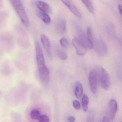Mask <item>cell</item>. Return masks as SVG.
Returning <instances> with one entry per match:
<instances>
[{"label": "cell", "instance_id": "6da1fadb", "mask_svg": "<svg viewBox=\"0 0 122 122\" xmlns=\"http://www.w3.org/2000/svg\"><path fill=\"white\" fill-rule=\"evenodd\" d=\"M21 21L25 26L29 25V22L25 11L20 0H9Z\"/></svg>", "mask_w": 122, "mask_h": 122}, {"label": "cell", "instance_id": "7a4b0ae2", "mask_svg": "<svg viewBox=\"0 0 122 122\" xmlns=\"http://www.w3.org/2000/svg\"><path fill=\"white\" fill-rule=\"evenodd\" d=\"M96 71L98 81L102 87L105 90L109 89L110 85V77L109 73L102 67L99 68Z\"/></svg>", "mask_w": 122, "mask_h": 122}, {"label": "cell", "instance_id": "3957f363", "mask_svg": "<svg viewBox=\"0 0 122 122\" xmlns=\"http://www.w3.org/2000/svg\"><path fill=\"white\" fill-rule=\"evenodd\" d=\"M36 56L38 70H41L47 67L46 65L43 53L39 43H36L35 45Z\"/></svg>", "mask_w": 122, "mask_h": 122}, {"label": "cell", "instance_id": "277c9868", "mask_svg": "<svg viewBox=\"0 0 122 122\" xmlns=\"http://www.w3.org/2000/svg\"><path fill=\"white\" fill-rule=\"evenodd\" d=\"M89 82L91 91L92 93L96 94L97 92L98 81L97 72L95 70H93L90 73Z\"/></svg>", "mask_w": 122, "mask_h": 122}, {"label": "cell", "instance_id": "5b68a950", "mask_svg": "<svg viewBox=\"0 0 122 122\" xmlns=\"http://www.w3.org/2000/svg\"><path fill=\"white\" fill-rule=\"evenodd\" d=\"M72 43L76 49L77 55L83 56L86 54L87 49L78 38H74L72 41Z\"/></svg>", "mask_w": 122, "mask_h": 122}, {"label": "cell", "instance_id": "8992f818", "mask_svg": "<svg viewBox=\"0 0 122 122\" xmlns=\"http://www.w3.org/2000/svg\"><path fill=\"white\" fill-rule=\"evenodd\" d=\"M78 39L85 46L87 49H90L93 47V43L90 39L81 30L78 31Z\"/></svg>", "mask_w": 122, "mask_h": 122}, {"label": "cell", "instance_id": "52a82bcc", "mask_svg": "<svg viewBox=\"0 0 122 122\" xmlns=\"http://www.w3.org/2000/svg\"><path fill=\"white\" fill-rule=\"evenodd\" d=\"M117 109V101L114 99H111L109 103V113L110 120L113 121L115 119Z\"/></svg>", "mask_w": 122, "mask_h": 122}, {"label": "cell", "instance_id": "ba28073f", "mask_svg": "<svg viewBox=\"0 0 122 122\" xmlns=\"http://www.w3.org/2000/svg\"><path fill=\"white\" fill-rule=\"evenodd\" d=\"M39 75L41 82L44 84H48L49 82L50 79L49 70L48 67L39 70Z\"/></svg>", "mask_w": 122, "mask_h": 122}, {"label": "cell", "instance_id": "9c48e42d", "mask_svg": "<svg viewBox=\"0 0 122 122\" xmlns=\"http://www.w3.org/2000/svg\"><path fill=\"white\" fill-rule=\"evenodd\" d=\"M70 10V11L73 13L78 18H81V13L79 11L77 8L73 4V3L70 0H61Z\"/></svg>", "mask_w": 122, "mask_h": 122}, {"label": "cell", "instance_id": "30bf717a", "mask_svg": "<svg viewBox=\"0 0 122 122\" xmlns=\"http://www.w3.org/2000/svg\"><path fill=\"white\" fill-rule=\"evenodd\" d=\"M66 21L65 19H61L58 21L56 26V32L60 35L65 33L66 31Z\"/></svg>", "mask_w": 122, "mask_h": 122}, {"label": "cell", "instance_id": "8fae6325", "mask_svg": "<svg viewBox=\"0 0 122 122\" xmlns=\"http://www.w3.org/2000/svg\"><path fill=\"white\" fill-rule=\"evenodd\" d=\"M95 45L96 51L102 55H105L107 52V49L105 44L102 41H95V39L92 41Z\"/></svg>", "mask_w": 122, "mask_h": 122}, {"label": "cell", "instance_id": "7c38bea8", "mask_svg": "<svg viewBox=\"0 0 122 122\" xmlns=\"http://www.w3.org/2000/svg\"><path fill=\"white\" fill-rule=\"evenodd\" d=\"M41 41L42 45L44 48L45 51L46 53L49 54H51V49H50V44L49 40L47 36L44 35L42 34L41 36Z\"/></svg>", "mask_w": 122, "mask_h": 122}, {"label": "cell", "instance_id": "4fadbf2b", "mask_svg": "<svg viewBox=\"0 0 122 122\" xmlns=\"http://www.w3.org/2000/svg\"><path fill=\"white\" fill-rule=\"evenodd\" d=\"M36 6L40 10L47 13L49 12L50 7L46 3L41 0H37L36 1Z\"/></svg>", "mask_w": 122, "mask_h": 122}, {"label": "cell", "instance_id": "5bb4252c", "mask_svg": "<svg viewBox=\"0 0 122 122\" xmlns=\"http://www.w3.org/2000/svg\"><path fill=\"white\" fill-rule=\"evenodd\" d=\"M83 92V88L80 82L77 81L76 83L75 89V94L77 99L81 98Z\"/></svg>", "mask_w": 122, "mask_h": 122}, {"label": "cell", "instance_id": "9a60e30c", "mask_svg": "<svg viewBox=\"0 0 122 122\" xmlns=\"http://www.w3.org/2000/svg\"><path fill=\"white\" fill-rule=\"evenodd\" d=\"M38 15L39 18L45 23L49 24L51 23V19L47 13L39 10Z\"/></svg>", "mask_w": 122, "mask_h": 122}, {"label": "cell", "instance_id": "2e32d148", "mask_svg": "<svg viewBox=\"0 0 122 122\" xmlns=\"http://www.w3.org/2000/svg\"><path fill=\"white\" fill-rule=\"evenodd\" d=\"M82 105L83 111L85 112L87 111L89 103V99L86 95L84 94L82 98Z\"/></svg>", "mask_w": 122, "mask_h": 122}, {"label": "cell", "instance_id": "e0dca14e", "mask_svg": "<svg viewBox=\"0 0 122 122\" xmlns=\"http://www.w3.org/2000/svg\"><path fill=\"white\" fill-rule=\"evenodd\" d=\"M56 52L59 58L62 61H66L67 59V56L66 52L61 48H56Z\"/></svg>", "mask_w": 122, "mask_h": 122}, {"label": "cell", "instance_id": "ac0fdd59", "mask_svg": "<svg viewBox=\"0 0 122 122\" xmlns=\"http://www.w3.org/2000/svg\"><path fill=\"white\" fill-rule=\"evenodd\" d=\"M82 2L85 5L88 10L91 13H93L94 8L91 0H81Z\"/></svg>", "mask_w": 122, "mask_h": 122}, {"label": "cell", "instance_id": "d6986e66", "mask_svg": "<svg viewBox=\"0 0 122 122\" xmlns=\"http://www.w3.org/2000/svg\"><path fill=\"white\" fill-rule=\"evenodd\" d=\"M40 111L36 109H34L30 112V117L33 120H38L41 116Z\"/></svg>", "mask_w": 122, "mask_h": 122}, {"label": "cell", "instance_id": "ffe728a7", "mask_svg": "<svg viewBox=\"0 0 122 122\" xmlns=\"http://www.w3.org/2000/svg\"><path fill=\"white\" fill-rule=\"evenodd\" d=\"M60 43L61 46L64 48H67L69 46V41L66 38H62L60 40Z\"/></svg>", "mask_w": 122, "mask_h": 122}, {"label": "cell", "instance_id": "44dd1931", "mask_svg": "<svg viewBox=\"0 0 122 122\" xmlns=\"http://www.w3.org/2000/svg\"><path fill=\"white\" fill-rule=\"evenodd\" d=\"M39 122H49L50 119L49 117L46 115H41L38 119Z\"/></svg>", "mask_w": 122, "mask_h": 122}, {"label": "cell", "instance_id": "7402d4cb", "mask_svg": "<svg viewBox=\"0 0 122 122\" xmlns=\"http://www.w3.org/2000/svg\"><path fill=\"white\" fill-rule=\"evenodd\" d=\"M20 116L19 115L16 113V112H11V119L14 122H17L19 120V118H20Z\"/></svg>", "mask_w": 122, "mask_h": 122}, {"label": "cell", "instance_id": "603a6c76", "mask_svg": "<svg viewBox=\"0 0 122 122\" xmlns=\"http://www.w3.org/2000/svg\"><path fill=\"white\" fill-rule=\"evenodd\" d=\"M87 36L92 41L94 39L93 36V33H92V29L90 27H88L87 28Z\"/></svg>", "mask_w": 122, "mask_h": 122}, {"label": "cell", "instance_id": "cb8c5ba5", "mask_svg": "<svg viewBox=\"0 0 122 122\" xmlns=\"http://www.w3.org/2000/svg\"><path fill=\"white\" fill-rule=\"evenodd\" d=\"M72 105L74 108L77 110L79 109L81 107V105L79 102L76 100L73 101Z\"/></svg>", "mask_w": 122, "mask_h": 122}, {"label": "cell", "instance_id": "d4e9b609", "mask_svg": "<svg viewBox=\"0 0 122 122\" xmlns=\"http://www.w3.org/2000/svg\"><path fill=\"white\" fill-rule=\"evenodd\" d=\"M67 120L69 122H75V118L72 116H69L67 117Z\"/></svg>", "mask_w": 122, "mask_h": 122}, {"label": "cell", "instance_id": "484cf974", "mask_svg": "<svg viewBox=\"0 0 122 122\" xmlns=\"http://www.w3.org/2000/svg\"><path fill=\"white\" fill-rule=\"evenodd\" d=\"M102 122H110V120L107 117H104Z\"/></svg>", "mask_w": 122, "mask_h": 122}, {"label": "cell", "instance_id": "4316f807", "mask_svg": "<svg viewBox=\"0 0 122 122\" xmlns=\"http://www.w3.org/2000/svg\"><path fill=\"white\" fill-rule=\"evenodd\" d=\"M118 9L120 13L121 14L122 16V5L121 4H119L118 5Z\"/></svg>", "mask_w": 122, "mask_h": 122}, {"label": "cell", "instance_id": "83f0119b", "mask_svg": "<svg viewBox=\"0 0 122 122\" xmlns=\"http://www.w3.org/2000/svg\"><path fill=\"white\" fill-rule=\"evenodd\" d=\"M1 94V92L0 91V94Z\"/></svg>", "mask_w": 122, "mask_h": 122}, {"label": "cell", "instance_id": "f1b7e54d", "mask_svg": "<svg viewBox=\"0 0 122 122\" xmlns=\"http://www.w3.org/2000/svg\"></svg>", "mask_w": 122, "mask_h": 122}]
</instances>
